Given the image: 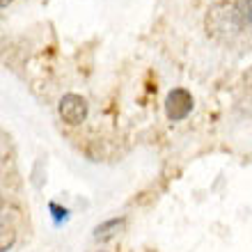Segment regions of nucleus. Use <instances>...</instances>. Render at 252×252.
I'll return each mask as SVG.
<instances>
[{
    "mask_svg": "<svg viewBox=\"0 0 252 252\" xmlns=\"http://www.w3.org/2000/svg\"><path fill=\"white\" fill-rule=\"evenodd\" d=\"M192 106H195V101H192V94L184 87H174L172 92L167 94L165 99V115L170 122H181L186 120L188 115L192 113Z\"/></svg>",
    "mask_w": 252,
    "mask_h": 252,
    "instance_id": "f257e3e1",
    "label": "nucleus"
},
{
    "mask_svg": "<svg viewBox=\"0 0 252 252\" xmlns=\"http://www.w3.org/2000/svg\"><path fill=\"white\" fill-rule=\"evenodd\" d=\"M58 113L60 117L66 122V124H80V122H85L87 117V103L83 96L78 94H64L60 99V106H58Z\"/></svg>",
    "mask_w": 252,
    "mask_h": 252,
    "instance_id": "f03ea898",
    "label": "nucleus"
},
{
    "mask_svg": "<svg viewBox=\"0 0 252 252\" xmlns=\"http://www.w3.org/2000/svg\"><path fill=\"white\" fill-rule=\"evenodd\" d=\"M124 222H126L124 218H110V220H106L103 225H99L96 229H94V239H96V241L113 239L115 234H117L122 227H124Z\"/></svg>",
    "mask_w": 252,
    "mask_h": 252,
    "instance_id": "7ed1b4c3",
    "label": "nucleus"
},
{
    "mask_svg": "<svg viewBox=\"0 0 252 252\" xmlns=\"http://www.w3.org/2000/svg\"><path fill=\"white\" fill-rule=\"evenodd\" d=\"M48 211H51V220H53L55 227H64L69 220H71V211L66 206H60L58 202H51L48 204Z\"/></svg>",
    "mask_w": 252,
    "mask_h": 252,
    "instance_id": "20e7f679",
    "label": "nucleus"
},
{
    "mask_svg": "<svg viewBox=\"0 0 252 252\" xmlns=\"http://www.w3.org/2000/svg\"><path fill=\"white\" fill-rule=\"evenodd\" d=\"M9 2H12V0H0V7H2V9H5V7L9 5Z\"/></svg>",
    "mask_w": 252,
    "mask_h": 252,
    "instance_id": "39448f33",
    "label": "nucleus"
},
{
    "mask_svg": "<svg viewBox=\"0 0 252 252\" xmlns=\"http://www.w3.org/2000/svg\"><path fill=\"white\" fill-rule=\"evenodd\" d=\"M99 252H103V250H99Z\"/></svg>",
    "mask_w": 252,
    "mask_h": 252,
    "instance_id": "423d86ee",
    "label": "nucleus"
}]
</instances>
